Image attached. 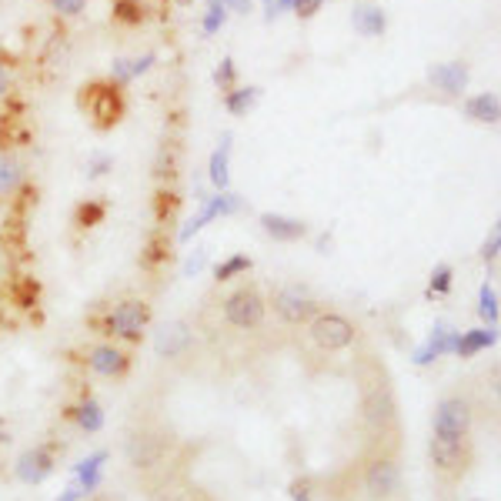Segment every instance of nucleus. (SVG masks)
<instances>
[{
    "instance_id": "obj_1",
    "label": "nucleus",
    "mask_w": 501,
    "mask_h": 501,
    "mask_svg": "<svg viewBox=\"0 0 501 501\" xmlns=\"http://www.w3.org/2000/svg\"><path fill=\"white\" fill-rule=\"evenodd\" d=\"M358 394H362V421L371 432V438L388 441L398 432V398H394V385H391L388 368L364 354L358 362Z\"/></svg>"
},
{
    "instance_id": "obj_2",
    "label": "nucleus",
    "mask_w": 501,
    "mask_h": 501,
    "mask_svg": "<svg viewBox=\"0 0 501 501\" xmlns=\"http://www.w3.org/2000/svg\"><path fill=\"white\" fill-rule=\"evenodd\" d=\"M91 324H94L100 334L114 338V341L140 345L147 328H151V305H147L144 298H121V301H114L104 314L91 318Z\"/></svg>"
},
{
    "instance_id": "obj_3",
    "label": "nucleus",
    "mask_w": 501,
    "mask_h": 501,
    "mask_svg": "<svg viewBox=\"0 0 501 501\" xmlns=\"http://www.w3.org/2000/svg\"><path fill=\"white\" fill-rule=\"evenodd\" d=\"M362 491L368 501H394L402 491V461L385 441L362 461Z\"/></svg>"
},
{
    "instance_id": "obj_4",
    "label": "nucleus",
    "mask_w": 501,
    "mask_h": 501,
    "mask_svg": "<svg viewBox=\"0 0 501 501\" xmlns=\"http://www.w3.org/2000/svg\"><path fill=\"white\" fill-rule=\"evenodd\" d=\"M81 111L91 117V124L98 131H114L124 121L127 104H124V87H117L111 81H91L81 87Z\"/></svg>"
},
{
    "instance_id": "obj_5",
    "label": "nucleus",
    "mask_w": 501,
    "mask_h": 501,
    "mask_svg": "<svg viewBox=\"0 0 501 501\" xmlns=\"http://www.w3.org/2000/svg\"><path fill=\"white\" fill-rule=\"evenodd\" d=\"M305 328L311 345L318 351H324V354H341V351H348L358 341V324L348 314H341V311H324L321 307Z\"/></svg>"
},
{
    "instance_id": "obj_6",
    "label": "nucleus",
    "mask_w": 501,
    "mask_h": 501,
    "mask_svg": "<svg viewBox=\"0 0 501 501\" xmlns=\"http://www.w3.org/2000/svg\"><path fill=\"white\" fill-rule=\"evenodd\" d=\"M224 321L235 328V331H258L267 318V298L261 294L258 284H237L235 291L221 301Z\"/></svg>"
},
{
    "instance_id": "obj_7",
    "label": "nucleus",
    "mask_w": 501,
    "mask_h": 501,
    "mask_svg": "<svg viewBox=\"0 0 501 501\" xmlns=\"http://www.w3.org/2000/svg\"><path fill=\"white\" fill-rule=\"evenodd\" d=\"M428 458H432V468L438 478H445V481H461L474 465L472 438H465V441H448V438L432 434V441H428Z\"/></svg>"
},
{
    "instance_id": "obj_8",
    "label": "nucleus",
    "mask_w": 501,
    "mask_h": 501,
    "mask_svg": "<svg viewBox=\"0 0 501 501\" xmlns=\"http://www.w3.org/2000/svg\"><path fill=\"white\" fill-rule=\"evenodd\" d=\"M472 425H474V408L465 394H448L434 404V418H432V434L438 438H448V441H465L472 438Z\"/></svg>"
},
{
    "instance_id": "obj_9",
    "label": "nucleus",
    "mask_w": 501,
    "mask_h": 501,
    "mask_svg": "<svg viewBox=\"0 0 501 501\" xmlns=\"http://www.w3.org/2000/svg\"><path fill=\"white\" fill-rule=\"evenodd\" d=\"M124 451L134 472H154L164 465L167 451H171V434L164 428H140L127 438Z\"/></svg>"
},
{
    "instance_id": "obj_10",
    "label": "nucleus",
    "mask_w": 501,
    "mask_h": 501,
    "mask_svg": "<svg viewBox=\"0 0 501 501\" xmlns=\"http://www.w3.org/2000/svg\"><path fill=\"white\" fill-rule=\"evenodd\" d=\"M267 305L274 307V314H278L284 324H291V328L307 324V321L321 311V301L311 291H305L301 284H288V288L274 291V298H271Z\"/></svg>"
},
{
    "instance_id": "obj_11",
    "label": "nucleus",
    "mask_w": 501,
    "mask_h": 501,
    "mask_svg": "<svg viewBox=\"0 0 501 501\" xmlns=\"http://www.w3.org/2000/svg\"><path fill=\"white\" fill-rule=\"evenodd\" d=\"M84 364L100 378H124L131 371V354H127L121 345H114V341H100V345H91V348L84 351Z\"/></svg>"
},
{
    "instance_id": "obj_12",
    "label": "nucleus",
    "mask_w": 501,
    "mask_h": 501,
    "mask_svg": "<svg viewBox=\"0 0 501 501\" xmlns=\"http://www.w3.org/2000/svg\"><path fill=\"white\" fill-rule=\"evenodd\" d=\"M195 345V334L191 328L184 324V321H167L157 328L154 334V351H157V358H164V362H174V358H184L187 351Z\"/></svg>"
},
{
    "instance_id": "obj_13",
    "label": "nucleus",
    "mask_w": 501,
    "mask_h": 501,
    "mask_svg": "<svg viewBox=\"0 0 501 501\" xmlns=\"http://www.w3.org/2000/svg\"><path fill=\"white\" fill-rule=\"evenodd\" d=\"M51 472H54V448L51 445L30 448V451H24V455L17 458V478H20L24 485H41Z\"/></svg>"
},
{
    "instance_id": "obj_14",
    "label": "nucleus",
    "mask_w": 501,
    "mask_h": 501,
    "mask_svg": "<svg viewBox=\"0 0 501 501\" xmlns=\"http://www.w3.org/2000/svg\"><path fill=\"white\" fill-rule=\"evenodd\" d=\"M428 84L434 91H441L448 98H461L468 87V68L461 60H448V64H434L428 68Z\"/></svg>"
},
{
    "instance_id": "obj_15",
    "label": "nucleus",
    "mask_w": 501,
    "mask_h": 501,
    "mask_svg": "<svg viewBox=\"0 0 501 501\" xmlns=\"http://www.w3.org/2000/svg\"><path fill=\"white\" fill-rule=\"evenodd\" d=\"M237 208H241V197H237V195H227V191H218V195H214V197H208V204H204V211H201V214H197L195 221H191V224H187V227H184V231H181V241H187V237H191V235H197V231H201L204 224L214 221V218H224V214H235Z\"/></svg>"
},
{
    "instance_id": "obj_16",
    "label": "nucleus",
    "mask_w": 501,
    "mask_h": 501,
    "mask_svg": "<svg viewBox=\"0 0 501 501\" xmlns=\"http://www.w3.org/2000/svg\"><path fill=\"white\" fill-rule=\"evenodd\" d=\"M261 227H265L267 237H274V241H301L307 235V224L301 218H288V214H271L265 211L261 218Z\"/></svg>"
},
{
    "instance_id": "obj_17",
    "label": "nucleus",
    "mask_w": 501,
    "mask_h": 501,
    "mask_svg": "<svg viewBox=\"0 0 501 501\" xmlns=\"http://www.w3.org/2000/svg\"><path fill=\"white\" fill-rule=\"evenodd\" d=\"M465 114H468L472 121H478V124H498V117H501L498 94L485 91V94H474V98H468V100H465Z\"/></svg>"
},
{
    "instance_id": "obj_18",
    "label": "nucleus",
    "mask_w": 501,
    "mask_h": 501,
    "mask_svg": "<svg viewBox=\"0 0 501 501\" xmlns=\"http://www.w3.org/2000/svg\"><path fill=\"white\" fill-rule=\"evenodd\" d=\"M351 24L358 34L364 37H381L385 28H388V17L381 7H371V4H362V7H354V14H351Z\"/></svg>"
},
{
    "instance_id": "obj_19",
    "label": "nucleus",
    "mask_w": 501,
    "mask_h": 501,
    "mask_svg": "<svg viewBox=\"0 0 501 501\" xmlns=\"http://www.w3.org/2000/svg\"><path fill=\"white\" fill-rule=\"evenodd\" d=\"M24 187V164L14 154L0 151V197H14Z\"/></svg>"
},
{
    "instance_id": "obj_20",
    "label": "nucleus",
    "mask_w": 501,
    "mask_h": 501,
    "mask_svg": "<svg viewBox=\"0 0 501 501\" xmlns=\"http://www.w3.org/2000/svg\"><path fill=\"white\" fill-rule=\"evenodd\" d=\"M74 421H77V428L81 432H87V434H94V432H100L104 428V411H100V404L94 402V398H84L81 404H74L68 411Z\"/></svg>"
},
{
    "instance_id": "obj_21",
    "label": "nucleus",
    "mask_w": 501,
    "mask_h": 501,
    "mask_svg": "<svg viewBox=\"0 0 501 501\" xmlns=\"http://www.w3.org/2000/svg\"><path fill=\"white\" fill-rule=\"evenodd\" d=\"M491 345H495V328H474V331H465L461 338H455L458 358H472V354L491 348Z\"/></svg>"
},
{
    "instance_id": "obj_22",
    "label": "nucleus",
    "mask_w": 501,
    "mask_h": 501,
    "mask_svg": "<svg viewBox=\"0 0 501 501\" xmlns=\"http://www.w3.org/2000/svg\"><path fill=\"white\" fill-rule=\"evenodd\" d=\"M227 167H231V134H224V140H221V147L218 151L211 154V184L218 187V191H227Z\"/></svg>"
},
{
    "instance_id": "obj_23",
    "label": "nucleus",
    "mask_w": 501,
    "mask_h": 501,
    "mask_svg": "<svg viewBox=\"0 0 501 501\" xmlns=\"http://www.w3.org/2000/svg\"><path fill=\"white\" fill-rule=\"evenodd\" d=\"M167 258H171V241H167L164 231H154L151 241H147L144 250H140V265L147 267V271H157Z\"/></svg>"
},
{
    "instance_id": "obj_24",
    "label": "nucleus",
    "mask_w": 501,
    "mask_h": 501,
    "mask_svg": "<svg viewBox=\"0 0 501 501\" xmlns=\"http://www.w3.org/2000/svg\"><path fill=\"white\" fill-rule=\"evenodd\" d=\"M111 17L124 28H138V24L147 20V4L144 0H114Z\"/></svg>"
},
{
    "instance_id": "obj_25",
    "label": "nucleus",
    "mask_w": 501,
    "mask_h": 501,
    "mask_svg": "<svg viewBox=\"0 0 501 501\" xmlns=\"http://www.w3.org/2000/svg\"><path fill=\"white\" fill-rule=\"evenodd\" d=\"M258 98H261L258 87H231V91L224 94V107L235 114V117H248V111L258 104Z\"/></svg>"
},
{
    "instance_id": "obj_26",
    "label": "nucleus",
    "mask_w": 501,
    "mask_h": 501,
    "mask_svg": "<svg viewBox=\"0 0 501 501\" xmlns=\"http://www.w3.org/2000/svg\"><path fill=\"white\" fill-rule=\"evenodd\" d=\"M248 271H250L248 254H235V258H227V261H221V265L214 267V281L224 284V281H235L237 274H248Z\"/></svg>"
},
{
    "instance_id": "obj_27",
    "label": "nucleus",
    "mask_w": 501,
    "mask_h": 501,
    "mask_svg": "<svg viewBox=\"0 0 501 501\" xmlns=\"http://www.w3.org/2000/svg\"><path fill=\"white\" fill-rule=\"evenodd\" d=\"M104 214H107V204L104 201H84L81 208L74 211V224L77 227H98L104 221Z\"/></svg>"
},
{
    "instance_id": "obj_28",
    "label": "nucleus",
    "mask_w": 501,
    "mask_h": 501,
    "mask_svg": "<svg viewBox=\"0 0 501 501\" xmlns=\"http://www.w3.org/2000/svg\"><path fill=\"white\" fill-rule=\"evenodd\" d=\"M324 0H274L271 4V17L281 14V11H294L298 17H314L321 11Z\"/></svg>"
},
{
    "instance_id": "obj_29",
    "label": "nucleus",
    "mask_w": 501,
    "mask_h": 501,
    "mask_svg": "<svg viewBox=\"0 0 501 501\" xmlns=\"http://www.w3.org/2000/svg\"><path fill=\"white\" fill-rule=\"evenodd\" d=\"M478 314L495 328L498 324V291L491 284H481V294H478Z\"/></svg>"
},
{
    "instance_id": "obj_30",
    "label": "nucleus",
    "mask_w": 501,
    "mask_h": 501,
    "mask_svg": "<svg viewBox=\"0 0 501 501\" xmlns=\"http://www.w3.org/2000/svg\"><path fill=\"white\" fill-rule=\"evenodd\" d=\"M154 174L161 178V181H171L174 174H178V151L164 144L161 151H157V161H154Z\"/></svg>"
},
{
    "instance_id": "obj_31",
    "label": "nucleus",
    "mask_w": 501,
    "mask_h": 501,
    "mask_svg": "<svg viewBox=\"0 0 501 501\" xmlns=\"http://www.w3.org/2000/svg\"><path fill=\"white\" fill-rule=\"evenodd\" d=\"M107 461V451H98V455H91L87 461H81V481H84V491H91V488L98 485V472L100 465Z\"/></svg>"
},
{
    "instance_id": "obj_32",
    "label": "nucleus",
    "mask_w": 501,
    "mask_h": 501,
    "mask_svg": "<svg viewBox=\"0 0 501 501\" xmlns=\"http://www.w3.org/2000/svg\"><path fill=\"white\" fill-rule=\"evenodd\" d=\"M214 84L221 87L224 94H227L231 87H237V68H235V60H231V57H224L221 68L214 70Z\"/></svg>"
},
{
    "instance_id": "obj_33",
    "label": "nucleus",
    "mask_w": 501,
    "mask_h": 501,
    "mask_svg": "<svg viewBox=\"0 0 501 501\" xmlns=\"http://www.w3.org/2000/svg\"><path fill=\"white\" fill-rule=\"evenodd\" d=\"M224 20H227V14H224V7L218 4V0H211L208 11H204V34H218V30L224 28Z\"/></svg>"
},
{
    "instance_id": "obj_34",
    "label": "nucleus",
    "mask_w": 501,
    "mask_h": 501,
    "mask_svg": "<svg viewBox=\"0 0 501 501\" xmlns=\"http://www.w3.org/2000/svg\"><path fill=\"white\" fill-rule=\"evenodd\" d=\"M451 291V267L438 265L432 271V284H428V294H448Z\"/></svg>"
},
{
    "instance_id": "obj_35",
    "label": "nucleus",
    "mask_w": 501,
    "mask_h": 501,
    "mask_svg": "<svg viewBox=\"0 0 501 501\" xmlns=\"http://www.w3.org/2000/svg\"><path fill=\"white\" fill-rule=\"evenodd\" d=\"M14 301H17V307H34V305H37V281H34V278L20 281V288L14 291Z\"/></svg>"
},
{
    "instance_id": "obj_36",
    "label": "nucleus",
    "mask_w": 501,
    "mask_h": 501,
    "mask_svg": "<svg viewBox=\"0 0 501 501\" xmlns=\"http://www.w3.org/2000/svg\"><path fill=\"white\" fill-rule=\"evenodd\" d=\"M111 167H114L111 154H91V161H87V174H91V178H104Z\"/></svg>"
},
{
    "instance_id": "obj_37",
    "label": "nucleus",
    "mask_w": 501,
    "mask_h": 501,
    "mask_svg": "<svg viewBox=\"0 0 501 501\" xmlns=\"http://www.w3.org/2000/svg\"><path fill=\"white\" fill-rule=\"evenodd\" d=\"M51 11H57L60 17H77L87 7V0H47Z\"/></svg>"
},
{
    "instance_id": "obj_38",
    "label": "nucleus",
    "mask_w": 501,
    "mask_h": 501,
    "mask_svg": "<svg viewBox=\"0 0 501 501\" xmlns=\"http://www.w3.org/2000/svg\"><path fill=\"white\" fill-rule=\"evenodd\" d=\"M174 208H178V195L174 191H157V221L171 218Z\"/></svg>"
},
{
    "instance_id": "obj_39",
    "label": "nucleus",
    "mask_w": 501,
    "mask_h": 501,
    "mask_svg": "<svg viewBox=\"0 0 501 501\" xmlns=\"http://www.w3.org/2000/svg\"><path fill=\"white\" fill-rule=\"evenodd\" d=\"M498 250H501V231L495 227L491 237L485 241V248H481V261H485V265H495V261H498Z\"/></svg>"
},
{
    "instance_id": "obj_40",
    "label": "nucleus",
    "mask_w": 501,
    "mask_h": 501,
    "mask_svg": "<svg viewBox=\"0 0 501 501\" xmlns=\"http://www.w3.org/2000/svg\"><path fill=\"white\" fill-rule=\"evenodd\" d=\"M154 60H157V54H154V51H147V54H140V57H127V64H131V77L147 74V70L154 68Z\"/></svg>"
},
{
    "instance_id": "obj_41",
    "label": "nucleus",
    "mask_w": 501,
    "mask_h": 501,
    "mask_svg": "<svg viewBox=\"0 0 501 501\" xmlns=\"http://www.w3.org/2000/svg\"><path fill=\"white\" fill-rule=\"evenodd\" d=\"M224 7V14H250L254 11V0H218Z\"/></svg>"
},
{
    "instance_id": "obj_42",
    "label": "nucleus",
    "mask_w": 501,
    "mask_h": 501,
    "mask_svg": "<svg viewBox=\"0 0 501 501\" xmlns=\"http://www.w3.org/2000/svg\"><path fill=\"white\" fill-rule=\"evenodd\" d=\"M307 488H311V481H307V478L294 481V485H291V498L294 501H311V491H307Z\"/></svg>"
},
{
    "instance_id": "obj_43",
    "label": "nucleus",
    "mask_w": 501,
    "mask_h": 501,
    "mask_svg": "<svg viewBox=\"0 0 501 501\" xmlns=\"http://www.w3.org/2000/svg\"><path fill=\"white\" fill-rule=\"evenodd\" d=\"M204 258H208V254H204V250H197V258H191V261H187V267H184V274H195L197 267L204 265Z\"/></svg>"
},
{
    "instance_id": "obj_44",
    "label": "nucleus",
    "mask_w": 501,
    "mask_h": 501,
    "mask_svg": "<svg viewBox=\"0 0 501 501\" xmlns=\"http://www.w3.org/2000/svg\"><path fill=\"white\" fill-rule=\"evenodd\" d=\"M7 94H11V74L0 68V100L7 98Z\"/></svg>"
},
{
    "instance_id": "obj_45",
    "label": "nucleus",
    "mask_w": 501,
    "mask_h": 501,
    "mask_svg": "<svg viewBox=\"0 0 501 501\" xmlns=\"http://www.w3.org/2000/svg\"><path fill=\"white\" fill-rule=\"evenodd\" d=\"M174 501H191V498H174Z\"/></svg>"
}]
</instances>
